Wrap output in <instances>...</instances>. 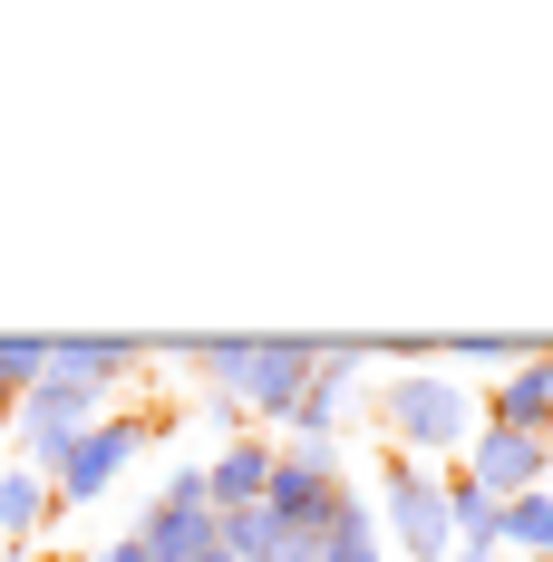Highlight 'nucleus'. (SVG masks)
I'll return each mask as SVG.
<instances>
[{"instance_id":"f257e3e1","label":"nucleus","mask_w":553,"mask_h":562,"mask_svg":"<svg viewBox=\"0 0 553 562\" xmlns=\"http://www.w3.org/2000/svg\"><path fill=\"white\" fill-rule=\"evenodd\" d=\"M379 427H388V456L438 465V456H466V447H476L486 407H476V389H466L446 359H408L398 379H379Z\"/></svg>"},{"instance_id":"f03ea898","label":"nucleus","mask_w":553,"mask_h":562,"mask_svg":"<svg viewBox=\"0 0 553 562\" xmlns=\"http://www.w3.org/2000/svg\"><path fill=\"white\" fill-rule=\"evenodd\" d=\"M98 417H117V389H98V379H58V369H49L40 389H20V407H10V447H20V465L49 475Z\"/></svg>"},{"instance_id":"7ed1b4c3","label":"nucleus","mask_w":553,"mask_h":562,"mask_svg":"<svg viewBox=\"0 0 553 562\" xmlns=\"http://www.w3.org/2000/svg\"><path fill=\"white\" fill-rule=\"evenodd\" d=\"M398 533L408 562H456V524H446V465L388 456L379 465V543Z\"/></svg>"},{"instance_id":"20e7f679","label":"nucleus","mask_w":553,"mask_h":562,"mask_svg":"<svg viewBox=\"0 0 553 562\" xmlns=\"http://www.w3.org/2000/svg\"><path fill=\"white\" fill-rule=\"evenodd\" d=\"M146 447H156V427H146L136 407L98 417V427H88V437H78V447L49 465V505H98V495H108V485H117V475H126Z\"/></svg>"},{"instance_id":"39448f33","label":"nucleus","mask_w":553,"mask_h":562,"mask_svg":"<svg viewBox=\"0 0 553 562\" xmlns=\"http://www.w3.org/2000/svg\"><path fill=\"white\" fill-rule=\"evenodd\" d=\"M311 369H321L311 339H253V349H243V379H233L243 427H253V437H263V427H291V407H301V389H311Z\"/></svg>"},{"instance_id":"423d86ee","label":"nucleus","mask_w":553,"mask_h":562,"mask_svg":"<svg viewBox=\"0 0 553 562\" xmlns=\"http://www.w3.org/2000/svg\"><path fill=\"white\" fill-rule=\"evenodd\" d=\"M321 349V369H311V389L291 407V447H340V427H350V407H360V369L379 359L369 339H311Z\"/></svg>"},{"instance_id":"0eeeda50","label":"nucleus","mask_w":553,"mask_h":562,"mask_svg":"<svg viewBox=\"0 0 553 562\" xmlns=\"http://www.w3.org/2000/svg\"><path fill=\"white\" fill-rule=\"evenodd\" d=\"M340 447H273V485H263V505L291 524V533H331L340 514Z\"/></svg>"},{"instance_id":"6e6552de","label":"nucleus","mask_w":553,"mask_h":562,"mask_svg":"<svg viewBox=\"0 0 553 562\" xmlns=\"http://www.w3.org/2000/svg\"><path fill=\"white\" fill-rule=\"evenodd\" d=\"M553 465V437H515V427H476V447H466V485L476 495H496V505H515V495H534Z\"/></svg>"},{"instance_id":"1a4fd4ad","label":"nucleus","mask_w":553,"mask_h":562,"mask_svg":"<svg viewBox=\"0 0 553 562\" xmlns=\"http://www.w3.org/2000/svg\"><path fill=\"white\" fill-rule=\"evenodd\" d=\"M486 427H515V437H553V349L515 359L496 389H486Z\"/></svg>"},{"instance_id":"9d476101","label":"nucleus","mask_w":553,"mask_h":562,"mask_svg":"<svg viewBox=\"0 0 553 562\" xmlns=\"http://www.w3.org/2000/svg\"><path fill=\"white\" fill-rule=\"evenodd\" d=\"M263 485H273V437H223V447L204 456V505L214 514L263 505Z\"/></svg>"},{"instance_id":"9b49d317","label":"nucleus","mask_w":553,"mask_h":562,"mask_svg":"<svg viewBox=\"0 0 553 562\" xmlns=\"http://www.w3.org/2000/svg\"><path fill=\"white\" fill-rule=\"evenodd\" d=\"M136 543H146V562H204L223 543V524H214V505H156L136 514Z\"/></svg>"},{"instance_id":"f8f14e48","label":"nucleus","mask_w":553,"mask_h":562,"mask_svg":"<svg viewBox=\"0 0 553 562\" xmlns=\"http://www.w3.org/2000/svg\"><path fill=\"white\" fill-rule=\"evenodd\" d=\"M214 524H223V553H233V562H321V533H291L273 505L214 514Z\"/></svg>"},{"instance_id":"ddd939ff","label":"nucleus","mask_w":553,"mask_h":562,"mask_svg":"<svg viewBox=\"0 0 553 562\" xmlns=\"http://www.w3.org/2000/svg\"><path fill=\"white\" fill-rule=\"evenodd\" d=\"M156 359H166L156 339H58V349H49L58 379H98V389H126V379L156 369Z\"/></svg>"},{"instance_id":"4468645a","label":"nucleus","mask_w":553,"mask_h":562,"mask_svg":"<svg viewBox=\"0 0 553 562\" xmlns=\"http://www.w3.org/2000/svg\"><path fill=\"white\" fill-rule=\"evenodd\" d=\"M49 514H58V505H49V475L10 456V465H0V553H30Z\"/></svg>"},{"instance_id":"2eb2a0df","label":"nucleus","mask_w":553,"mask_h":562,"mask_svg":"<svg viewBox=\"0 0 553 562\" xmlns=\"http://www.w3.org/2000/svg\"><path fill=\"white\" fill-rule=\"evenodd\" d=\"M321 562H388V543H379V505H369V495H340L331 533H321Z\"/></svg>"},{"instance_id":"dca6fc26","label":"nucleus","mask_w":553,"mask_h":562,"mask_svg":"<svg viewBox=\"0 0 553 562\" xmlns=\"http://www.w3.org/2000/svg\"><path fill=\"white\" fill-rule=\"evenodd\" d=\"M496 553H524V562L553 553V485H534V495L505 505V543H496Z\"/></svg>"},{"instance_id":"f3484780","label":"nucleus","mask_w":553,"mask_h":562,"mask_svg":"<svg viewBox=\"0 0 553 562\" xmlns=\"http://www.w3.org/2000/svg\"><path fill=\"white\" fill-rule=\"evenodd\" d=\"M446 359H476V369H515V359H534V339H446Z\"/></svg>"},{"instance_id":"a211bd4d","label":"nucleus","mask_w":553,"mask_h":562,"mask_svg":"<svg viewBox=\"0 0 553 562\" xmlns=\"http://www.w3.org/2000/svg\"><path fill=\"white\" fill-rule=\"evenodd\" d=\"M88 562H146V543H136V533H108V543H98Z\"/></svg>"},{"instance_id":"6ab92c4d","label":"nucleus","mask_w":553,"mask_h":562,"mask_svg":"<svg viewBox=\"0 0 553 562\" xmlns=\"http://www.w3.org/2000/svg\"><path fill=\"white\" fill-rule=\"evenodd\" d=\"M20 389H30V379H20V369L0 359V437H10V407H20Z\"/></svg>"},{"instance_id":"aec40b11","label":"nucleus","mask_w":553,"mask_h":562,"mask_svg":"<svg viewBox=\"0 0 553 562\" xmlns=\"http://www.w3.org/2000/svg\"><path fill=\"white\" fill-rule=\"evenodd\" d=\"M456 562H496V553H456Z\"/></svg>"},{"instance_id":"412c9836","label":"nucleus","mask_w":553,"mask_h":562,"mask_svg":"<svg viewBox=\"0 0 553 562\" xmlns=\"http://www.w3.org/2000/svg\"><path fill=\"white\" fill-rule=\"evenodd\" d=\"M204 562H233V553H223V543H214V553H204Z\"/></svg>"},{"instance_id":"4be33fe9","label":"nucleus","mask_w":553,"mask_h":562,"mask_svg":"<svg viewBox=\"0 0 553 562\" xmlns=\"http://www.w3.org/2000/svg\"><path fill=\"white\" fill-rule=\"evenodd\" d=\"M0 456H10V437H0Z\"/></svg>"},{"instance_id":"5701e85b","label":"nucleus","mask_w":553,"mask_h":562,"mask_svg":"<svg viewBox=\"0 0 553 562\" xmlns=\"http://www.w3.org/2000/svg\"><path fill=\"white\" fill-rule=\"evenodd\" d=\"M544 485H553V465H544Z\"/></svg>"},{"instance_id":"b1692460","label":"nucleus","mask_w":553,"mask_h":562,"mask_svg":"<svg viewBox=\"0 0 553 562\" xmlns=\"http://www.w3.org/2000/svg\"><path fill=\"white\" fill-rule=\"evenodd\" d=\"M544 562H553V553H544Z\"/></svg>"}]
</instances>
